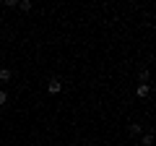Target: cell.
Here are the masks:
<instances>
[{
  "mask_svg": "<svg viewBox=\"0 0 156 146\" xmlns=\"http://www.w3.org/2000/svg\"><path fill=\"white\" fill-rule=\"evenodd\" d=\"M60 89H62V84H60V81H57V78H52L50 84H47V91H50V94H57V91H60Z\"/></svg>",
  "mask_w": 156,
  "mask_h": 146,
  "instance_id": "obj_1",
  "label": "cell"
},
{
  "mask_svg": "<svg viewBox=\"0 0 156 146\" xmlns=\"http://www.w3.org/2000/svg\"><path fill=\"white\" fill-rule=\"evenodd\" d=\"M135 94H138L140 99H143V97H148V94H151V86H148V84H138V89H135Z\"/></svg>",
  "mask_w": 156,
  "mask_h": 146,
  "instance_id": "obj_2",
  "label": "cell"
},
{
  "mask_svg": "<svg viewBox=\"0 0 156 146\" xmlns=\"http://www.w3.org/2000/svg\"><path fill=\"white\" fill-rule=\"evenodd\" d=\"M11 78H13L11 68H0V81H11Z\"/></svg>",
  "mask_w": 156,
  "mask_h": 146,
  "instance_id": "obj_3",
  "label": "cell"
},
{
  "mask_svg": "<svg viewBox=\"0 0 156 146\" xmlns=\"http://www.w3.org/2000/svg\"><path fill=\"white\" fill-rule=\"evenodd\" d=\"M148 78H151L148 71H140V73H138V81H140V84H148Z\"/></svg>",
  "mask_w": 156,
  "mask_h": 146,
  "instance_id": "obj_4",
  "label": "cell"
},
{
  "mask_svg": "<svg viewBox=\"0 0 156 146\" xmlns=\"http://www.w3.org/2000/svg\"><path fill=\"white\" fill-rule=\"evenodd\" d=\"M18 8H21V11H31V3H29V0H21V3H18Z\"/></svg>",
  "mask_w": 156,
  "mask_h": 146,
  "instance_id": "obj_5",
  "label": "cell"
},
{
  "mask_svg": "<svg viewBox=\"0 0 156 146\" xmlns=\"http://www.w3.org/2000/svg\"><path fill=\"white\" fill-rule=\"evenodd\" d=\"M138 133H140V125L133 123V125H130V136H138Z\"/></svg>",
  "mask_w": 156,
  "mask_h": 146,
  "instance_id": "obj_6",
  "label": "cell"
},
{
  "mask_svg": "<svg viewBox=\"0 0 156 146\" xmlns=\"http://www.w3.org/2000/svg\"><path fill=\"white\" fill-rule=\"evenodd\" d=\"M151 144H154V136L146 133V136H143V146H151Z\"/></svg>",
  "mask_w": 156,
  "mask_h": 146,
  "instance_id": "obj_7",
  "label": "cell"
},
{
  "mask_svg": "<svg viewBox=\"0 0 156 146\" xmlns=\"http://www.w3.org/2000/svg\"><path fill=\"white\" fill-rule=\"evenodd\" d=\"M5 102H8V94H5V91H0V107L5 104Z\"/></svg>",
  "mask_w": 156,
  "mask_h": 146,
  "instance_id": "obj_8",
  "label": "cell"
}]
</instances>
